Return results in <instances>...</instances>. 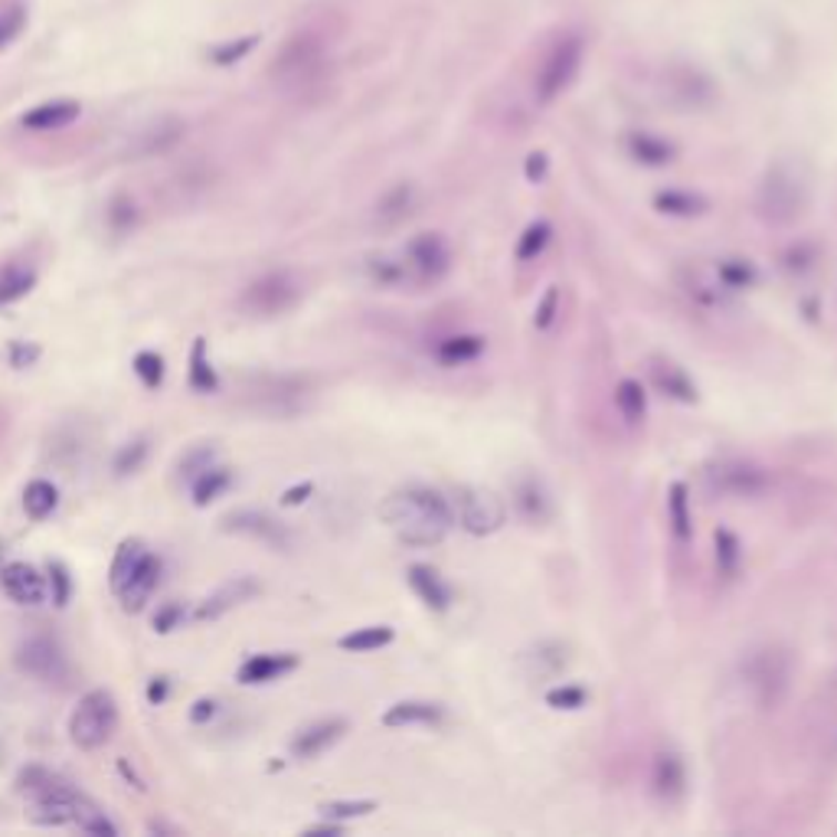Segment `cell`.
Returning a JSON list of instances; mask_svg holds the SVG:
<instances>
[{"instance_id":"46","label":"cell","mask_w":837,"mask_h":837,"mask_svg":"<svg viewBox=\"0 0 837 837\" xmlns=\"http://www.w3.org/2000/svg\"><path fill=\"white\" fill-rule=\"evenodd\" d=\"M256 40H259V37H242V40L219 43L216 50H209V60H213L216 66H236L239 60H246V56L256 50Z\"/></svg>"},{"instance_id":"22","label":"cell","mask_w":837,"mask_h":837,"mask_svg":"<svg viewBox=\"0 0 837 837\" xmlns=\"http://www.w3.org/2000/svg\"><path fill=\"white\" fill-rule=\"evenodd\" d=\"M298 668V654L291 651H272V654H252L242 668H239V684L256 688V684H272L285 674H291Z\"/></svg>"},{"instance_id":"59","label":"cell","mask_w":837,"mask_h":837,"mask_svg":"<svg viewBox=\"0 0 837 837\" xmlns=\"http://www.w3.org/2000/svg\"><path fill=\"white\" fill-rule=\"evenodd\" d=\"M213 713H216V703H213V700H197L194 710H190V720H194V723H207V720H213Z\"/></svg>"},{"instance_id":"55","label":"cell","mask_w":837,"mask_h":837,"mask_svg":"<svg viewBox=\"0 0 837 837\" xmlns=\"http://www.w3.org/2000/svg\"><path fill=\"white\" fill-rule=\"evenodd\" d=\"M180 619H184V609H180L177 602H170V606H164V609L154 616V631L167 634V631H174V628H177Z\"/></svg>"},{"instance_id":"50","label":"cell","mask_w":837,"mask_h":837,"mask_svg":"<svg viewBox=\"0 0 837 837\" xmlns=\"http://www.w3.org/2000/svg\"><path fill=\"white\" fill-rule=\"evenodd\" d=\"M213 458H216L213 448H194V452H187L184 462H180V478H184V482H194L197 475H204L209 465H213Z\"/></svg>"},{"instance_id":"53","label":"cell","mask_w":837,"mask_h":837,"mask_svg":"<svg viewBox=\"0 0 837 837\" xmlns=\"http://www.w3.org/2000/svg\"><path fill=\"white\" fill-rule=\"evenodd\" d=\"M108 223H112L115 229H128V226L135 223V204H132L128 197H115L112 207H108Z\"/></svg>"},{"instance_id":"58","label":"cell","mask_w":837,"mask_h":837,"mask_svg":"<svg viewBox=\"0 0 837 837\" xmlns=\"http://www.w3.org/2000/svg\"><path fill=\"white\" fill-rule=\"evenodd\" d=\"M304 835H318V837H338L344 835V822H324V825H311V828H304Z\"/></svg>"},{"instance_id":"49","label":"cell","mask_w":837,"mask_h":837,"mask_svg":"<svg viewBox=\"0 0 837 837\" xmlns=\"http://www.w3.org/2000/svg\"><path fill=\"white\" fill-rule=\"evenodd\" d=\"M23 27H27V10L20 3L0 10V50H7L23 33Z\"/></svg>"},{"instance_id":"9","label":"cell","mask_w":837,"mask_h":837,"mask_svg":"<svg viewBox=\"0 0 837 837\" xmlns=\"http://www.w3.org/2000/svg\"><path fill=\"white\" fill-rule=\"evenodd\" d=\"M403 259L413 269L416 288L438 285L452 272V246H448V239L442 232H418V236H413L406 242V249H403Z\"/></svg>"},{"instance_id":"12","label":"cell","mask_w":837,"mask_h":837,"mask_svg":"<svg viewBox=\"0 0 837 837\" xmlns=\"http://www.w3.org/2000/svg\"><path fill=\"white\" fill-rule=\"evenodd\" d=\"M651 795L664 805H674L688 795V760L678 750H658L651 760Z\"/></svg>"},{"instance_id":"13","label":"cell","mask_w":837,"mask_h":837,"mask_svg":"<svg viewBox=\"0 0 837 837\" xmlns=\"http://www.w3.org/2000/svg\"><path fill=\"white\" fill-rule=\"evenodd\" d=\"M648 380L664 400H674V403H684V406H694L700 400L694 376L671 356H651L648 360Z\"/></svg>"},{"instance_id":"40","label":"cell","mask_w":837,"mask_h":837,"mask_svg":"<svg viewBox=\"0 0 837 837\" xmlns=\"http://www.w3.org/2000/svg\"><path fill=\"white\" fill-rule=\"evenodd\" d=\"M37 285V272L27 266H7L0 269V308L10 301H20L23 294H30Z\"/></svg>"},{"instance_id":"5","label":"cell","mask_w":837,"mask_h":837,"mask_svg":"<svg viewBox=\"0 0 837 837\" xmlns=\"http://www.w3.org/2000/svg\"><path fill=\"white\" fill-rule=\"evenodd\" d=\"M703 482L706 490L716 497H730V500H756L772 490V472L766 465L753 462V458H716L703 468Z\"/></svg>"},{"instance_id":"16","label":"cell","mask_w":837,"mask_h":837,"mask_svg":"<svg viewBox=\"0 0 837 837\" xmlns=\"http://www.w3.org/2000/svg\"><path fill=\"white\" fill-rule=\"evenodd\" d=\"M485 353H488V338H485V334L458 331V334H448V338H438V341H435L432 360H435L438 366H445V370H455V366L478 363Z\"/></svg>"},{"instance_id":"4","label":"cell","mask_w":837,"mask_h":837,"mask_svg":"<svg viewBox=\"0 0 837 837\" xmlns=\"http://www.w3.org/2000/svg\"><path fill=\"white\" fill-rule=\"evenodd\" d=\"M582 60H586V40L579 33H562L557 37L540 66L534 72V99L537 105H554L559 95L569 92V85L576 82V75L582 70Z\"/></svg>"},{"instance_id":"10","label":"cell","mask_w":837,"mask_h":837,"mask_svg":"<svg viewBox=\"0 0 837 837\" xmlns=\"http://www.w3.org/2000/svg\"><path fill=\"white\" fill-rule=\"evenodd\" d=\"M324 70V50L314 37H294L285 50H281L279 63H276V79L281 85H308L314 82V75Z\"/></svg>"},{"instance_id":"43","label":"cell","mask_w":837,"mask_h":837,"mask_svg":"<svg viewBox=\"0 0 837 837\" xmlns=\"http://www.w3.org/2000/svg\"><path fill=\"white\" fill-rule=\"evenodd\" d=\"M547 706H554V710H582L586 703H589V691L582 688V684H572V681H559L554 684L547 694Z\"/></svg>"},{"instance_id":"23","label":"cell","mask_w":837,"mask_h":837,"mask_svg":"<svg viewBox=\"0 0 837 837\" xmlns=\"http://www.w3.org/2000/svg\"><path fill=\"white\" fill-rule=\"evenodd\" d=\"M743 562H746L743 540L730 527H716L713 530V569H716V579L723 586L736 582L743 576Z\"/></svg>"},{"instance_id":"54","label":"cell","mask_w":837,"mask_h":837,"mask_svg":"<svg viewBox=\"0 0 837 837\" xmlns=\"http://www.w3.org/2000/svg\"><path fill=\"white\" fill-rule=\"evenodd\" d=\"M547 170H550L547 151H534V154L527 157V164H524V177H527L530 184H544V180H547Z\"/></svg>"},{"instance_id":"47","label":"cell","mask_w":837,"mask_h":837,"mask_svg":"<svg viewBox=\"0 0 837 837\" xmlns=\"http://www.w3.org/2000/svg\"><path fill=\"white\" fill-rule=\"evenodd\" d=\"M132 366H135V373H138L141 383H144L147 390H157V386L164 383V356H161V353L141 350Z\"/></svg>"},{"instance_id":"17","label":"cell","mask_w":837,"mask_h":837,"mask_svg":"<svg viewBox=\"0 0 837 837\" xmlns=\"http://www.w3.org/2000/svg\"><path fill=\"white\" fill-rule=\"evenodd\" d=\"M363 276H366L370 285L386 288V291L416 288L413 269H410V262L403 259V252H373V256H366V259H363Z\"/></svg>"},{"instance_id":"35","label":"cell","mask_w":837,"mask_h":837,"mask_svg":"<svg viewBox=\"0 0 837 837\" xmlns=\"http://www.w3.org/2000/svg\"><path fill=\"white\" fill-rule=\"evenodd\" d=\"M554 242V223L550 219H534L520 236H517V246H514V259L517 262H537L544 252H547V246Z\"/></svg>"},{"instance_id":"19","label":"cell","mask_w":837,"mask_h":837,"mask_svg":"<svg viewBox=\"0 0 837 837\" xmlns=\"http://www.w3.org/2000/svg\"><path fill=\"white\" fill-rule=\"evenodd\" d=\"M514 507L527 524H547L554 517V497L537 475H524L514 485Z\"/></svg>"},{"instance_id":"14","label":"cell","mask_w":837,"mask_h":837,"mask_svg":"<svg viewBox=\"0 0 837 837\" xmlns=\"http://www.w3.org/2000/svg\"><path fill=\"white\" fill-rule=\"evenodd\" d=\"M406 582H410V589L416 592V599L428 612H448L452 602H455V592H452L448 579L428 562H413L406 569Z\"/></svg>"},{"instance_id":"26","label":"cell","mask_w":837,"mask_h":837,"mask_svg":"<svg viewBox=\"0 0 837 837\" xmlns=\"http://www.w3.org/2000/svg\"><path fill=\"white\" fill-rule=\"evenodd\" d=\"M79 115H82L79 102H72V99H53V102H43V105L30 108V112L20 118V125H23L27 132H60V128H70Z\"/></svg>"},{"instance_id":"36","label":"cell","mask_w":837,"mask_h":837,"mask_svg":"<svg viewBox=\"0 0 837 837\" xmlns=\"http://www.w3.org/2000/svg\"><path fill=\"white\" fill-rule=\"evenodd\" d=\"M393 641H396V631L390 626H363L348 631V634L338 641V648H341V651H350V654H370V651H380V648H386V644H393Z\"/></svg>"},{"instance_id":"6","label":"cell","mask_w":837,"mask_h":837,"mask_svg":"<svg viewBox=\"0 0 837 837\" xmlns=\"http://www.w3.org/2000/svg\"><path fill=\"white\" fill-rule=\"evenodd\" d=\"M455 527H462L472 537H490L507 524V504L488 488L478 485H455L448 490Z\"/></svg>"},{"instance_id":"3","label":"cell","mask_w":837,"mask_h":837,"mask_svg":"<svg viewBox=\"0 0 837 837\" xmlns=\"http://www.w3.org/2000/svg\"><path fill=\"white\" fill-rule=\"evenodd\" d=\"M743 678L760 710H778L792 694V681H795L792 651L782 644L753 648L750 658L743 661Z\"/></svg>"},{"instance_id":"45","label":"cell","mask_w":837,"mask_h":837,"mask_svg":"<svg viewBox=\"0 0 837 837\" xmlns=\"http://www.w3.org/2000/svg\"><path fill=\"white\" fill-rule=\"evenodd\" d=\"M376 812V802L373 798H353V802H324L321 805V815L331 818V822H350V818H366Z\"/></svg>"},{"instance_id":"56","label":"cell","mask_w":837,"mask_h":837,"mask_svg":"<svg viewBox=\"0 0 837 837\" xmlns=\"http://www.w3.org/2000/svg\"><path fill=\"white\" fill-rule=\"evenodd\" d=\"M37 356H40V348H33V344H30V348H27V344H13V348H10V363H13V366H30Z\"/></svg>"},{"instance_id":"20","label":"cell","mask_w":837,"mask_h":837,"mask_svg":"<svg viewBox=\"0 0 837 837\" xmlns=\"http://www.w3.org/2000/svg\"><path fill=\"white\" fill-rule=\"evenodd\" d=\"M445 706L438 700H400L383 713L386 730H406V726H442Z\"/></svg>"},{"instance_id":"38","label":"cell","mask_w":837,"mask_h":837,"mask_svg":"<svg viewBox=\"0 0 837 837\" xmlns=\"http://www.w3.org/2000/svg\"><path fill=\"white\" fill-rule=\"evenodd\" d=\"M56 504H60V490H56V485L43 482V478L30 482L27 490H23V510H27L30 520H46L56 510Z\"/></svg>"},{"instance_id":"28","label":"cell","mask_w":837,"mask_h":837,"mask_svg":"<svg viewBox=\"0 0 837 837\" xmlns=\"http://www.w3.org/2000/svg\"><path fill=\"white\" fill-rule=\"evenodd\" d=\"M668 527L678 547H688L694 540V504L684 482H671L668 488Z\"/></svg>"},{"instance_id":"2","label":"cell","mask_w":837,"mask_h":837,"mask_svg":"<svg viewBox=\"0 0 837 837\" xmlns=\"http://www.w3.org/2000/svg\"><path fill=\"white\" fill-rule=\"evenodd\" d=\"M808 204H812V190H808V180L788 167V164H772L760 187H756V216L766 223V226H795L805 213H808Z\"/></svg>"},{"instance_id":"42","label":"cell","mask_w":837,"mask_h":837,"mask_svg":"<svg viewBox=\"0 0 837 837\" xmlns=\"http://www.w3.org/2000/svg\"><path fill=\"white\" fill-rule=\"evenodd\" d=\"M190 386L197 393H216L219 390V376H216V370L209 363L207 341L204 338H197L194 350H190Z\"/></svg>"},{"instance_id":"24","label":"cell","mask_w":837,"mask_h":837,"mask_svg":"<svg viewBox=\"0 0 837 837\" xmlns=\"http://www.w3.org/2000/svg\"><path fill=\"white\" fill-rule=\"evenodd\" d=\"M252 596H259V582H256V579H249V576H239V579H232V582L219 586V589L209 596L207 602L197 609V622H207V619L213 622V619L226 616L229 609H236V606L249 602Z\"/></svg>"},{"instance_id":"37","label":"cell","mask_w":837,"mask_h":837,"mask_svg":"<svg viewBox=\"0 0 837 837\" xmlns=\"http://www.w3.org/2000/svg\"><path fill=\"white\" fill-rule=\"evenodd\" d=\"M144 557H147V547L141 544L138 537L125 540V544L115 550L112 569H108V586H112V592H118V589H122V586L135 576V569L144 562Z\"/></svg>"},{"instance_id":"1","label":"cell","mask_w":837,"mask_h":837,"mask_svg":"<svg viewBox=\"0 0 837 837\" xmlns=\"http://www.w3.org/2000/svg\"><path fill=\"white\" fill-rule=\"evenodd\" d=\"M380 520L396 534L400 544L428 550L448 537V530L455 527V510L448 490L432 485H406L383 497Z\"/></svg>"},{"instance_id":"8","label":"cell","mask_w":837,"mask_h":837,"mask_svg":"<svg viewBox=\"0 0 837 837\" xmlns=\"http://www.w3.org/2000/svg\"><path fill=\"white\" fill-rule=\"evenodd\" d=\"M298 298H301V285L291 272H269L242 291L239 304L252 318H279L298 304Z\"/></svg>"},{"instance_id":"7","label":"cell","mask_w":837,"mask_h":837,"mask_svg":"<svg viewBox=\"0 0 837 837\" xmlns=\"http://www.w3.org/2000/svg\"><path fill=\"white\" fill-rule=\"evenodd\" d=\"M118 726V703L108 691H89L70 716V736L79 750H99Z\"/></svg>"},{"instance_id":"21","label":"cell","mask_w":837,"mask_h":837,"mask_svg":"<svg viewBox=\"0 0 837 837\" xmlns=\"http://www.w3.org/2000/svg\"><path fill=\"white\" fill-rule=\"evenodd\" d=\"M0 582L7 596L20 606H40L46 599V582L30 562H7L0 572Z\"/></svg>"},{"instance_id":"25","label":"cell","mask_w":837,"mask_h":837,"mask_svg":"<svg viewBox=\"0 0 837 837\" xmlns=\"http://www.w3.org/2000/svg\"><path fill=\"white\" fill-rule=\"evenodd\" d=\"M681 291L703 308V311H723V308H730V301H733V294L716 281V276H706L703 269H684V276H681Z\"/></svg>"},{"instance_id":"31","label":"cell","mask_w":837,"mask_h":837,"mask_svg":"<svg viewBox=\"0 0 837 837\" xmlns=\"http://www.w3.org/2000/svg\"><path fill=\"white\" fill-rule=\"evenodd\" d=\"M226 530H236V534H249L256 540H266L269 547H288V530L281 527L279 520H272L269 514H259V510H239L232 517L223 520Z\"/></svg>"},{"instance_id":"52","label":"cell","mask_w":837,"mask_h":837,"mask_svg":"<svg viewBox=\"0 0 837 837\" xmlns=\"http://www.w3.org/2000/svg\"><path fill=\"white\" fill-rule=\"evenodd\" d=\"M144 455H147V445L144 442H135V445H125L122 452H118V458H115V472L118 475H128V472H138V465L144 462Z\"/></svg>"},{"instance_id":"57","label":"cell","mask_w":837,"mask_h":837,"mask_svg":"<svg viewBox=\"0 0 837 837\" xmlns=\"http://www.w3.org/2000/svg\"><path fill=\"white\" fill-rule=\"evenodd\" d=\"M308 494H314V485L311 482H304V485H298V488H288L281 494V504L285 507H298V504H304L308 500Z\"/></svg>"},{"instance_id":"15","label":"cell","mask_w":837,"mask_h":837,"mask_svg":"<svg viewBox=\"0 0 837 837\" xmlns=\"http://www.w3.org/2000/svg\"><path fill=\"white\" fill-rule=\"evenodd\" d=\"M348 726L350 723L344 716H328V720H318V723L304 726V730L291 740V756H294V760H318V756L328 753L338 740H344Z\"/></svg>"},{"instance_id":"48","label":"cell","mask_w":837,"mask_h":837,"mask_svg":"<svg viewBox=\"0 0 837 837\" xmlns=\"http://www.w3.org/2000/svg\"><path fill=\"white\" fill-rule=\"evenodd\" d=\"M559 301H562L559 285H550V288L544 291V298L537 301V308H534V328H537V331H550V328H554V321H557L559 314Z\"/></svg>"},{"instance_id":"39","label":"cell","mask_w":837,"mask_h":837,"mask_svg":"<svg viewBox=\"0 0 837 837\" xmlns=\"http://www.w3.org/2000/svg\"><path fill=\"white\" fill-rule=\"evenodd\" d=\"M818 262H822V252H818V246L808 242V239L792 242V246L778 256V266H782V272H788V276H808Z\"/></svg>"},{"instance_id":"11","label":"cell","mask_w":837,"mask_h":837,"mask_svg":"<svg viewBox=\"0 0 837 837\" xmlns=\"http://www.w3.org/2000/svg\"><path fill=\"white\" fill-rule=\"evenodd\" d=\"M17 664H20V671H27V674L37 678V681H46V684H60V681H66V674H70L66 654H63L60 644L50 641V638H30L27 644H20Z\"/></svg>"},{"instance_id":"41","label":"cell","mask_w":837,"mask_h":837,"mask_svg":"<svg viewBox=\"0 0 837 837\" xmlns=\"http://www.w3.org/2000/svg\"><path fill=\"white\" fill-rule=\"evenodd\" d=\"M232 485V475H229V468H219V465H209L204 475H197L194 482H190V488H194V504L197 507H207L213 504L223 490Z\"/></svg>"},{"instance_id":"51","label":"cell","mask_w":837,"mask_h":837,"mask_svg":"<svg viewBox=\"0 0 837 837\" xmlns=\"http://www.w3.org/2000/svg\"><path fill=\"white\" fill-rule=\"evenodd\" d=\"M50 586H53V602L63 609V606L70 602V589H72V579L63 562H50Z\"/></svg>"},{"instance_id":"27","label":"cell","mask_w":837,"mask_h":837,"mask_svg":"<svg viewBox=\"0 0 837 837\" xmlns=\"http://www.w3.org/2000/svg\"><path fill=\"white\" fill-rule=\"evenodd\" d=\"M569 644H562L557 638H547V641H537L527 654H524V664L530 671V678H540V681H550V678H559L566 668H569Z\"/></svg>"},{"instance_id":"18","label":"cell","mask_w":837,"mask_h":837,"mask_svg":"<svg viewBox=\"0 0 837 837\" xmlns=\"http://www.w3.org/2000/svg\"><path fill=\"white\" fill-rule=\"evenodd\" d=\"M418 207V190L416 184H393L373 207V226L380 229H396L406 219H413V213Z\"/></svg>"},{"instance_id":"44","label":"cell","mask_w":837,"mask_h":837,"mask_svg":"<svg viewBox=\"0 0 837 837\" xmlns=\"http://www.w3.org/2000/svg\"><path fill=\"white\" fill-rule=\"evenodd\" d=\"M184 135V125L177 122V118H167V122H161L157 128H151L144 141H141V154H157V151H167V147H174L177 141Z\"/></svg>"},{"instance_id":"33","label":"cell","mask_w":837,"mask_h":837,"mask_svg":"<svg viewBox=\"0 0 837 837\" xmlns=\"http://www.w3.org/2000/svg\"><path fill=\"white\" fill-rule=\"evenodd\" d=\"M651 207L658 209L661 216H671V219H698L710 209V200L698 194V190H684V187H668V190H658Z\"/></svg>"},{"instance_id":"29","label":"cell","mask_w":837,"mask_h":837,"mask_svg":"<svg viewBox=\"0 0 837 837\" xmlns=\"http://www.w3.org/2000/svg\"><path fill=\"white\" fill-rule=\"evenodd\" d=\"M628 157L641 167H668L678 157V147L661 135L651 132H628L626 135Z\"/></svg>"},{"instance_id":"60","label":"cell","mask_w":837,"mask_h":837,"mask_svg":"<svg viewBox=\"0 0 837 837\" xmlns=\"http://www.w3.org/2000/svg\"><path fill=\"white\" fill-rule=\"evenodd\" d=\"M164 698H167V681H164V678H154L151 688H147V700H151V703H164Z\"/></svg>"},{"instance_id":"32","label":"cell","mask_w":837,"mask_h":837,"mask_svg":"<svg viewBox=\"0 0 837 837\" xmlns=\"http://www.w3.org/2000/svg\"><path fill=\"white\" fill-rule=\"evenodd\" d=\"M713 276L716 281L730 291V294H740V291H753L760 288L763 281V272L753 259L746 256H720L716 266H713Z\"/></svg>"},{"instance_id":"30","label":"cell","mask_w":837,"mask_h":837,"mask_svg":"<svg viewBox=\"0 0 837 837\" xmlns=\"http://www.w3.org/2000/svg\"><path fill=\"white\" fill-rule=\"evenodd\" d=\"M157 579H161V559L154 557V554H147L144 562L135 569V576L115 592V596L122 599L125 612H141V609L147 606L151 592L157 589Z\"/></svg>"},{"instance_id":"34","label":"cell","mask_w":837,"mask_h":837,"mask_svg":"<svg viewBox=\"0 0 837 837\" xmlns=\"http://www.w3.org/2000/svg\"><path fill=\"white\" fill-rule=\"evenodd\" d=\"M616 410L628 425H641L648 418V390H644L641 380L626 376V380L616 383Z\"/></svg>"}]
</instances>
